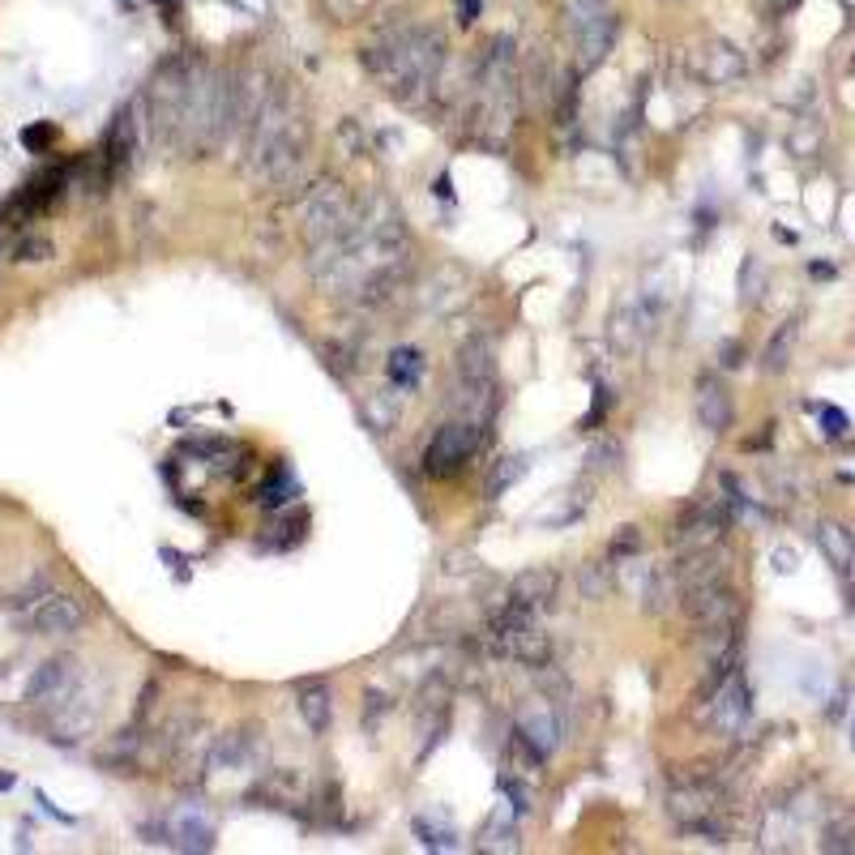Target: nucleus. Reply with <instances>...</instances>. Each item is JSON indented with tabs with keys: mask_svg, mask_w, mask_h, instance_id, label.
I'll return each instance as SVG.
<instances>
[{
	"mask_svg": "<svg viewBox=\"0 0 855 855\" xmlns=\"http://www.w3.org/2000/svg\"><path fill=\"white\" fill-rule=\"evenodd\" d=\"M411 270V235L389 197L359 206L343 235L312 248V274L355 304H381Z\"/></svg>",
	"mask_w": 855,
	"mask_h": 855,
	"instance_id": "nucleus-1",
	"label": "nucleus"
},
{
	"mask_svg": "<svg viewBox=\"0 0 855 855\" xmlns=\"http://www.w3.org/2000/svg\"><path fill=\"white\" fill-rule=\"evenodd\" d=\"M364 65L398 103L420 108L445 74V35L436 26H389L373 47H364Z\"/></svg>",
	"mask_w": 855,
	"mask_h": 855,
	"instance_id": "nucleus-2",
	"label": "nucleus"
},
{
	"mask_svg": "<svg viewBox=\"0 0 855 855\" xmlns=\"http://www.w3.org/2000/svg\"><path fill=\"white\" fill-rule=\"evenodd\" d=\"M235 129V78L223 69H210L206 60H193L189 78V99H185V120L176 146L189 151L193 158L210 155L227 142Z\"/></svg>",
	"mask_w": 855,
	"mask_h": 855,
	"instance_id": "nucleus-3",
	"label": "nucleus"
},
{
	"mask_svg": "<svg viewBox=\"0 0 855 855\" xmlns=\"http://www.w3.org/2000/svg\"><path fill=\"white\" fill-rule=\"evenodd\" d=\"M667 817L685 830L710 843H728L732 821H728V796L714 778L693 775V778H671L667 787Z\"/></svg>",
	"mask_w": 855,
	"mask_h": 855,
	"instance_id": "nucleus-4",
	"label": "nucleus"
},
{
	"mask_svg": "<svg viewBox=\"0 0 855 855\" xmlns=\"http://www.w3.org/2000/svg\"><path fill=\"white\" fill-rule=\"evenodd\" d=\"M484 642H488L492 655H501L509 663H522V667H535V671L547 667V659H552V642H547L544 629L535 624V612L522 608V603H513L509 595L492 608L488 629H484Z\"/></svg>",
	"mask_w": 855,
	"mask_h": 855,
	"instance_id": "nucleus-5",
	"label": "nucleus"
},
{
	"mask_svg": "<svg viewBox=\"0 0 855 855\" xmlns=\"http://www.w3.org/2000/svg\"><path fill=\"white\" fill-rule=\"evenodd\" d=\"M189 78H193V56L158 65V74L146 86V116H151V133H155L158 146H176V137H180Z\"/></svg>",
	"mask_w": 855,
	"mask_h": 855,
	"instance_id": "nucleus-6",
	"label": "nucleus"
},
{
	"mask_svg": "<svg viewBox=\"0 0 855 855\" xmlns=\"http://www.w3.org/2000/svg\"><path fill=\"white\" fill-rule=\"evenodd\" d=\"M355 214H359V206L351 201L347 185L334 180V176H321L309 189V197H304V214H300V235H304L309 253L317 244H325V240L347 232L351 223H355Z\"/></svg>",
	"mask_w": 855,
	"mask_h": 855,
	"instance_id": "nucleus-7",
	"label": "nucleus"
},
{
	"mask_svg": "<svg viewBox=\"0 0 855 855\" xmlns=\"http://www.w3.org/2000/svg\"><path fill=\"white\" fill-rule=\"evenodd\" d=\"M18 617H22V624L31 633H40V637H69V633H78L81 624L90 621V608H86V599H78V595L52 590V586L43 582L40 590H26L18 599Z\"/></svg>",
	"mask_w": 855,
	"mask_h": 855,
	"instance_id": "nucleus-8",
	"label": "nucleus"
},
{
	"mask_svg": "<svg viewBox=\"0 0 855 855\" xmlns=\"http://www.w3.org/2000/svg\"><path fill=\"white\" fill-rule=\"evenodd\" d=\"M78 689H81V663L74 659V655H56V659L40 663V667L31 671L22 701H26L31 710L52 714L56 706H65V701L74 698Z\"/></svg>",
	"mask_w": 855,
	"mask_h": 855,
	"instance_id": "nucleus-9",
	"label": "nucleus"
},
{
	"mask_svg": "<svg viewBox=\"0 0 855 855\" xmlns=\"http://www.w3.org/2000/svg\"><path fill=\"white\" fill-rule=\"evenodd\" d=\"M475 445H479V428L470 424V420H445V424L432 432V441H428L424 449V470L432 479H449L454 470H463L470 463V454H475Z\"/></svg>",
	"mask_w": 855,
	"mask_h": 855,
	"instance_id": "nucleus-10",
	"label": "nucleus"
},
{
	"mask_svg": "<svg viewBox=\"0 0 855 855\" xmlns=\"http://www.w3.org/2000/svg\"><path fill=\"white\" fill-rule=\"evenodd\" d=\"M659 317H663V296L655 291H637L629 296L617 317H612V343L617 351H642L651 343V334L659 330Z\"/></svg>",
	"mask_w": 855,
	"mask_h": 855,
	"instance_id": "nucleus-11",
	"label": "nucleus"
},
{
	"mask_svg": "<svg viewBox=\"0 0 855 855\" xmlns=\"http://www.w3.org/2000/svg\"><path fill=\"white\" fill-rule=\"evenodd\" d=\"M262 757H266L262 728H257V723H240V728L223 732V736L210 744V762H206V770L240 775V770H253Z\"/></svg>",
	"mask_w": 855,
	"mask_h": 855,
	"instance_id": "nucleus-12",
	"label": "nucleus"
},
{
	"mask_svg": "<svg viewBox=\"0 0 855 855\" xmlns=\"http://www.w3.org/2000/svg\"><path fill=\"white\" fill-rule=\"evenodd\" d=\"M732 526V501H698L685 509V518L676 522V547L693 552V547H714Z\"/></svg>",
	"mask_w": 855,
	"mask_h": 855,
	"instance_id": "nucleus-13",
	"label": "nucleus"
},
{
	"mask_svg": "<svg viewBox=\"0 0 855 855\" xmlns=\"http://www.w3.org/2000/svg\"><path fill=\"white\" fill-rule=\"evenodd\" d=\"M706 714H710V728H714L719 736H736L740 728L748 723V714H753V693H748V680H744L740 667L710 693Z\"/></svg>",
	"mask_w": 855,
	"mask_h": 855,
	"instance_id": "nucleus-14",
	"label": "nucleus"
},
{
	"mask_svg": "<svg viewBox=\"0 0 855 855\" xmlns=\"http://www.w3.org/2000/svg\"><path fill=\"white\" fill-rule=\"evenodd\" d=\"M689 621L698 629H723V624H740V595L728 582H714V586H701L693 595L680 599Z\"/></svg>",
	"mask_w": 855,
	"mask_h": 855,
	"instance_id": "nucleus-15",
	"label": "nucleus"
},
{
	"mask_svg": "<svg viewBox=\"0 0 855 855\" xmlns=\"http://www.w3.org/2000/svg\"><path fill=\"white\" fill-rule=\"evenodd\" d=\"M95 723H99V701L90 698V693H74V698L65 701V706H56L52 714H47V732L56 744H78L95 732Z\"/></svg>",
	"mask_w": 855,
	"mask_h": 855,
	"instance_id": "nucleus-16",
	"label": "nucleus"
},
{
	"mask_svg": "<svg viewBox=\"0 0 855 855\" xmlns=\"http://www.w3.org/2000/svg\"><path fill=\"white\" fill-rule=\"evenodd\" d=\"M518 744L535 757V762H547L560 744V719H556V706L547 701H535L522 719H518Z\"/></svg>",
	"mask_w": 855,
	"mask_h": 855,
	"instance_id": "nucleus-17",
	"label": "nucleus"
},
{
	"mask_svg": "<svg viewBox=\"0 0 855 855\" xmlns=\"http://www.w3.org/2000/svg\"><path fill=\"white\" fill-rule=\"evenodd\" d=\"M693 69H698V78L706 81V86H736V81H744V74H748V60H744V52H740L736 43L710 40L698 52Z\"/></svg>",
	"mask_w": 855,
	"mask_h": 855,
	"instance_id": "nucleus-18",
	"label": "nucleus"
},
{
	"mask_svg": "<svg viewBox=\"0 0 855 855\" xmlns=\"http://www.w3.org/2000/svg\"><path fill=\"white\" fill-rule=\"evenodd\" d=\"M617 40H621V13H617V9L603 13L599 22L582 26V31L574 35V47H578V74H595V69L612 56Z\"/></svg>",
	"mask_w": 855,
	"mask_h": 855,
	"instance_id": "nucleus-19",
	"label": "nucleus"
},
{
	"mask_svg": "<svg viewBox=\"0 0 855 855\" xmlns=\"http://www.w3.org/2000/svg\"><path fill=\"white\" fill-rule=\"evenodd\" d=\"M167 839H171V847L176 852H189V855H206L214 852V821L201 813L197 804H185V809H176V813L167 817Z\"/></svg>",
	"mask_w": 855,
	"mask_h": 855,
	"instance_id": "nucleus-20",
	"label": "nucleus"
},
{
	"mask_svg": "<svg viewBox=\"0 0 855 855\" xmlns=\"http://www.w3.org/2000/svg\"><path fill=\"white\" fill-rule=\"evenodd\" d=\"M693 411H698V424L706 432H728L732 428V393L728 386L714 377V373H701L698 386H693Z\"/></svg>",
	"mask_w": 855,
	"mask_h": 855,
	"instance_id": "nucleus-21",
	"label": "nucleus"
},
{
	"mask_svg": "<svg viewBox=\"0 0 855 855\" xmlns=\"http://www.w3.org/2000/svg\"><path fill=\"white\" fill-rule=\"evenodd\" d=\"M556 595H560V578H556V569H526V574H518L513 582H509V599L513 603H522V608H531V612H544L556 603Z\"/></svg>",
	"mask_w": 855,
	"mask_h": 855,
	"instance_id": "nucleus-22",
	"label": "nucleus"
},
{
	"mask_svg": "<svg viewBox=\"0 0 855 855\" xmlns=\"http://www.w3.org/2000/svg\"><path fill=\"white\" fill-rule=\"evenodd\" d=\"M817 547L821 556L834 565V574L843 582H852V565H855V535L843 526V522H821L817 526Z\"/></svg>",
	"mask_w": 855,
	"mask_h": 855,
	"instance_id": "nucleus-23",
	"label": "nucleus"
},
{
	"mask_svg": "<svg viewBox=\"0 0 855 855\" xmlns=\"http://www.w3.org/2000/svg\"><path fill=\"white\" fill-rule=\"evenodd\" d=\"M133 155H137V120H133V112H120L103 137V163L112 176H120L133 163Z\"/></svg>",
	"mask_w": 855,
	"mask_h": 855,
	"instance_id": "nucleus-24",
	"label": "nucleus"
},
{
	"mask_svg": "<svg viewBox=\"0 0 855 855\" xmlns=\"http://www.w3.org/2000/svg\"><path fill=\"white\" fill-rule=\"evenodd\" d=\"M248 800H266L270 809H300V804H304V778L291 775V770L262 778V782L253 787V796H248Z\"/></svg>",
	"mask_w": 855,
	"mask_h": 855,
	"instance_id": "nucleus-25",
	"label": "nucleus"
},
{
	"mask_svg": "<svg viewBox=\"0 0 855 855\" xmlns=\"http://www.w3.org/2000/svg\"><path fill=\"white\" fill-rule=\"evenodd\" d=\"M796 343H800V321H796V317H787L775 334H770L766 351H762V368H766L770 377L787 373V364L796 359Z\"/></svg>",
	"mask_w": 855,
	"mask_h": 855,
	"instance_id": "nucleus-26",
	"label": "nucleus"
},
{
	"mask_svg": "<svg viewBox=\"0 0 855 855\" xmlns=\"http://www.w3.org/2000/svg\"><path fill=\"white\" fill-rule=\"evenodd\" d=\"M386 381L393 389H415V386H420V381H424V351H415V347L389 351Z\"/></svg>",
	"mask_w": 855,
	"mask_h": 855,
	"instance_id": "nucleus-27",
	"label": "nucleus"
},
{
	"mask_svg": "<svg viewBox=\"0 0 855 855\" xmlns=\"http://www.w3.org/2000/svg\"><path fill=\"white\" fill-rule=\"evenodd\" d=\"M590 497H595V492H590L586 484H574L565 497H556V506L540 513V526H556V531H560V526L578 522L586 509H590Z\"/></svg>",
	"mask_w": 855,
	"mask_h": 855,
	"instance_id": "nucleus-28",
	"label": "nucleus"
},
{
	"mask_svg": "<svg viewBox=\"0 0 855 855\" xmlns=\"http://www.w3.org/2000/svg\"><path fill=\"white\" fill-rule=\"evenodd\" d=\"M624 463V449H621V441L617 436H590V445H586V454H582V467L586 475H617Z\"/></svg>",
	"mask_w": 855,
	"mask_h": 855,
	"instance_id": "nucleus-29",
	"label": "nucleus"
},
{
	"mask_svg": "<svg viewBox=\"0 0 855 855\" xmlns=\"http://www.w3.org/2000/svg\"><path fill=\"white\" fill-rule=\"evenodd\" d=\"M642 599H646V612H671V603L680 599V582H676V569H651L646 586H642Z\"/></svg>",
	"mask_w": 855,
	"mask_h": 855,
	"instance_id": "nucleus-30",
	"label": "nucleus"
},
{
	"mask_svg": "<svg viewBox=\"0 0 855 855\" xmlns=\"http://www.w3.org/2000/svg\"><path fill=\"white\" fill-rule=\"evenodd\" d=\"M296 706H300V714H304L312 736H321L330 728V719H334V706H330V689L325 685H304Z\"/></svg>",
	"mask_w": 855,
	"mask_h": 855,
	"instance_id": "nucleus-31",
	"label": "nucleus"
},
{
	"mask_svg": "<svg viewBox=\"0 0 855 855\" xmlns=\"http://www.w3.org/2000/svg\"><path fill=\"white\" fill-rule=\"evenodd\" d=\"M411 830H415V839L424 843L428 852H458V830L445 825V821H436V817H428V813L415 817Z\"/></svg>",
	"mask_w": 855,
	"mask_h": 855,
	"instance_id": "nucleus-32",
	"label": "nucleus"
},
{
	"mask_svg": "<svg viewBox=\"0 0 855 855\" xmlns=\"http://www.w3.org/2000/svg\"><path fill=\"white\" fill-rule=\"evenodd\" d=\"M359 415H364V424L373 428V432H393L398 424V402H393V393H364V402H359Z\"/></svg>",
	"mask_w": 855,
	"mask_h": 855,
	"instance_id": "nucleus-33",
	"label": "nucleus"
},
{
	"mask_svg": "<svg viewBox=\"0 0 855 855\" xmlns=\"http://www.w3.org/2000/svg\"><path fill=\"white\" fill-rule=\"evenodd\" d=\"M617 4L612 0H565L560 4V13H565V31L569 35H578L582 26H590V22H599L603 13H612Z\"/></svg>",
	"mask_w": 855,
	"mask_h": 855,
	"instance_id": "nucleus-34",
	"label": "nucleus"
},
{
	"mask_svg": "<svg viewBox=\"0 0 855 855\" xmlns=\"http://www.w3.org/2000/svg\"><path fill=\"white\" fill-rule=\"evenodd\" d=\"M479 852H522L518 825L506 821V817H492V821L479 830Z\"/></svg>",
	"mask_w": 855,
	"mask_h": 855,
	"instance_id": "nucleus-35",
	"label": "nucleus"
},
{
	"mask_svg": "<svg viewBox=\"0 0 855 855\" xmlns=\"http://www.w3.org/2000/svg\"><path fill=\"white\" fill-rule=\"evenodd\" d=\"M578 586H582V599H595V603H603L608 595H612V565L608 560H586L582 569H578Z\"/></svg>",
	"mask_w": 855,
	"mask_h": 855,
	"instance_id": "nucleus-36",
	"label": "nucleus"
},
{
	"mask_svg": "<svg viewBox=\"0 0 855 855\" xmlns=\"http://www.w3.org/2000/svg\"><path fill=\"white\" fill-rule=\"evenodd\" d=\"M304 526H309V513H304V509H291V513L274 518L270 526H266V531H270L266 540L278 544V547H291V544H300V540H304Z\"/></svg>",
	"mask_w": 855,
	"mask_h": 855,
	"instance_id": "nucleus-37",
	"label": "nucleus"
},
{
	"mask_svg": "<svg viewBox=\"0 0 855 855\" xmlns=\"http://www.w3.org/2000/svg\"><path fill=\"white\" fill-rule=\"evenodd\" d=\"M762 291H766V270H762V257H744L740 262V304L744 309H753L757 300H762Z\"/></svg>",
	"mask_w": 855,
	"mask_h": 855,
	"instance_id": "nucleus-38",
	"label": "nucleus"
},
{
	"mask_svg": "<svg viewBox=\"0 0 855 855\" xmlns=\"http://www.w3.org/2000/svg\"><path fill=\"white\" fill-rule=\"evenodd\" d=\"M526 467H531L526 458H501V463L492 467V479H488V488H484V492H488V501L506 497L509 488H513V484H518V479L526 475Z\"/></svg>",
	"mask_w": 855,
	"mask_h": 855,
	"instance_id": "nucleus-39",
	"label": "nucleus"
},
{
	"mask_svg": "<svg viewBox=\"0 0 855 855\" xmlns=\"http://www.w3.org/2000/svg\"><path fill=\"white\" fill-rule=\"evenodd\" d=\"M257 497H262V506L266 509H287L291 506V497H296V479H291L282 467H274L270 479L262 484V492H257Z\"/></svg>",
	"mask_w": 855,
	"mask_h": 855,
	"instance_id": "nucleus-40",
	"label": "nucleus"
},
{
	"mask_svg": "<svg viewBox=\"0 0 855 855\" xmlns=\"http://www.w3.org/2000/svg\"><path fill=\"white\" fill-rule=\"evenodd\" d=\"M821 852H855V813H839L825 825Z\"/></svg>",
	"mask_w": 855,
	"mask_h": 855,
	"instance_id": "nucleus-41",
	"label": "nucleus"
},
{
	"mask_svg": "<svg viewBox=\"0 0 855 855\" xmlns=\"http://www.w3.org/2000/svg\"><path fill=\"white\" fill-rule=\"evenodd\" d=\"M325 4V13L334 18V22H359V18H368L373 9H377V0H321Z\"/></svg>",
	"mask_w": 855,
	"mask_h": 855,
	"instance_id": "nucleus-42",
	"label": "nucleus"
},
{
	"mask_svg": "<svg viewBox=\"0 0 855 855\" xmlns=\"http://www.w3.org/2000/svg\"><path fill=\"white\" fill-rule=\"evenodd\" d=\"M642 552V531L637 526H617L612 544H608V560H633Z\"/></svg>",
	"mask_w": 855,
	"mask_h": 855,
	"instance_id": "nucleus-43",
	"label": "nucleus"
},
{
	"mask_svg": "<svg viewBox=\"0 0 855 855\" xmlns=\"http://www.w3.org/2000/svg\"><path fill=\"white\" fill-rule=\"evenodd\" d=\"M47 257H52V240H43V235H26L13 248V262H47Z\"/></svg>",
	"mask_w": 855,
	"mask_h": 855,
	"instance_id": "nucleus-44",
	"label": "nucleus"
},
{
	"mask_svg": "<svg viewBox=\"0 0 855 855\" xmlns=\"http://www.w3.org/2000/svg\"><path fill=\"white\" fill-rule=\"evenodd\" d=\"M52 142H56V124H31V129H22V146L31 155H43Z\"/></svg>",
	"mask_w": 855,
	"mask_h": 855,
	"instance_id": "nucleus-45",
	"label": "nucleus"
},
{
	"mask_svg": "<svg viewBox=\"0 0 855 855\" xmlns=\"http://www.w3.org/2000/svg\"><path fill=\"white\" fill-rule=\"evenodd\" d=\"M847 428H852V420H847V411H839V407H821V432H825L830 441H839V436H847Z\"/></svg>",
	"mask_w": 855,
	"mask_h": 855,
	"instance_id": "nucleus-46",
	"label": "nucleus"
},
{
	"mask_svg": "<svg viewBox=\"0 0 855 855\" xmlns=\"http://www.w3.org/2000/svg\"><path fill=\"white\" fill-rule=\"evenodd\" d=\"M381 714H389V693H381V689H368V706H364V723H368V732L377 728V719Z\"/></svg>",
	"mask_w": 855,
	"mask_h": 855,
	"instance_id": "nucleus-47",
	"label": "nucleus"
},
{
	"mask_svg": "<svg viewBox=\"0 0 855 855\" xmlns=\"http://www.w3.org/2000/svg\"><path fill=\"white\" fill-rule=\"evenodd\" d=\"M338 142H343V151H351V155H359V151H364V129H359V120H343Z\"/></svg>",
	"mask_w": 855,
	"mask_h": 855,
	"instance_id": "nucleus-48",
	"label": "nucleus"
},
{
	"mask_svg": "<svg viewBox=\"0 0 855 855\" xmlns=\"http://www.w3.org/2000/svg\"><path fill=\"white\" fill-rule=\"evenodd\" d=\"M501 791H506L509 800H513V813H522V817L531 813V791H526L522 782H513V778H506V782H501Z\"/></svg>",
	"mask_w": 855,
	"mask_h": 855,
	"instance_id": "nucleus-49",
	"label": "nucleus"
},
{
	"mask_svg": "<svg viewBox=\"0 0 855 855\" xmlns=\"http://www.w3.org/2000/svg\"><path fill=\"white\" fill-rule=\"evenodd\" d=\"M595 393H599V398H595V411H586V420H582L586 432H590V428H599V424H603V411H608V389L599 386V389H595Z\"/></svg>",
	"mask_w": 855,
	"mask_h": 855,
	"instance_id": "nucleus-50",
	"label": "nucleus"
},
{
	"mask_svg": "<svg viewBox=\"0 0 855 855\" xmlns=\"http://www.w3.org/2000/svg\"><path fill=\"white\" fill-rule=\"evenodd\" d=\"M479 9H484V0H458V26H475Z\"/></svg>",
	"mask_w": 855,
	"mask_h": 855,
	"instance_id": "nucleus-51",
	"label": "nucleus"
},
{
	"mask_svg": "<svg viewBox=\"0 0 855 855\" xmlns=\"http://www.w3.org/2000/svg\"><path fill=\"white\" fill-rule=\"evenodd\" d=\"M740 355H744V347H740V343H723V351H719V359H723V368H740V364H744Z\"/></svg>",
	"mask_w": 855,
	"mask_h": 855,
	"instance_id": "nucleus-52",
	"label": "nucleus"
},
{
	"mask_svg": "<svg viewBox=\"0 0 855 855\" xmlns=\"http://www.w3.org/2000/svg\"><path fill=\"white\" fill-rule=\"evenodd\" d=\"M775 560H778V569H782V574H791V569H796V565H791V552H787V547H778Z\"/></svg>",
	"mask_w": 855,
	"mask_h": 855,
	"instance_id": "nucleus-53",
	"label": "nucleus"
},
{
	"mask_svg": "<svg viewBox=\"0 0 855 855\" xmlns=\"http://www.w3.org/2000/svg\"><path fill=\"white\" fill-rule=\"evenodd\" d=\"M449 193H454V189H449V176H441V180H436V197H449Z\"/></svg>",
	"mask_w": 855,
	"mask_h": 855,
	"instance_id": "nucleus-54",
	"label": "nucleus"
},
{
	"mask_svg": "<svg viewBox=\"0 0 855 855\" xmlns=\"http://www.w3.org/2000/svg\"><path fill=\"white\" fill-rule=\"evenodd\" d=\"M766 4H770V9H778V13H782V9H791V4H800V0H766Z\"/></svg>",
	"mask_w": 855,
	"mask_h": 855,
	"instance_id": "nucleus-55",
	"label": "nucleus"
},
{
	"mask_svg": "<svg viewBox=\"0 0 855 855\" xmlns=\"http://www.w3.org/2000/svg\"><path fill=\"white\" fill-rule=\"evenodd\" d=\"M9 787H13V775H9V770H0V791H9Z\"/></svg>",
	"mask_w": 855,
	"mask_h": 855,
	"instance_id": "nucleus-56",
	"label": "nucleus"
},
{
	"mask_svg": "<svg viewBox=\"0 0 855 855\" xmlns=\"http://www.w3.org/2000/svg\"><path fill=\"white\" fill-rule=\"evenodd\" d=\"M389 4H411V0H389Z\"/></svg>",
	"mask_w": 855,
	"mask_h": 855,
	"instance_id": "nucleus-57",
	"label": "nucleus"
},
{
	"mask_svg": "<svg viewBox=\"0 0 855 855\" xmlns=\"http://www.w3.org/2000/svg\"><path fill=\"white\" fill-rule=\"evenodd\" d=\"M852 590H855V565H852Z\"/></svg>",
	"mask_w": 855,
	"mask_h": 855,
	"instance_id": "nucleus-58",
	"label": "nucleus"
},
{
	"mask_svg": "<svg viewBox=\"0 0 855 855\" xmlns=\"http://www.w3.org/2000/svg\"><path fill=\"white\" fill-rule=\"evenodd\" d=\"M852 744H855V723H852Z\"/></svg>",
	"mask_w": 855,
	"mask_h": 855,
	"instance_id": "nucleus-59",
	"label": "nucleus"
},
{
	"mask_svg": "<svg viewBox=\"0 0 855 855\" xmlns=\"http://www.w3.org/2000/svg\"><path fill=\"white\" fill-rule=\"evenodd\" d=\"M852 69H855V65H852Z\"/></svg>",
	"mask_w": 855,
	"mask_h": 855,
	"instance_id": "nucleus-60",
	"label": "nucleus"
}]
</instances>
